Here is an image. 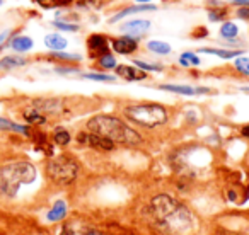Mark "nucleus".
I'll return each instance as SVG.
<instances>
[{"label":"nucleus","instance_id":"1a4fd4ad","mask_svg":"<svg viewBox=\"0 0 249 235\" xmlns=\"http://www.w3.org/2000/svg\"><path fill=\"white\" fill-rule=\"evenodd\" d=\"M87 46H89V51L92 56H104L109 53V43L104 38L103 34H92L89 36V41H87Z\"/></svg>","mask_w":249,"mask_h":235},{"label":"nucleus","instance_id":"f257e3e1","mask_svg":"<svg viewBox=\"0 0 249 235\" xmlns=\"http://www.w3.org/2000/svg\"><path fill=\"white\" fill-rule=\"evenodd\" d=\"M149 220L162 235H188L195 228V218L184 204L169 194H157L147 206Z\"/></svg>","mask_w":249,"mask_h":235},{"label":"nucleus","instance_id":"c85d7f7f","mask_svg":"<svg viewBox=\"0 0 249 235\" xmlns=\"http://www.w3.org/2000/svg\"><path fill=\"white\" fill-rule=\"evenodd\" d=\"M135 65H137V68H140V70H160V67L150 65V63L140 62V60H135Z\"/></svg>","mask_w":249,"mask_h":235},{"label":"nucleus","instance_id":"2eb2a0df","mask_svg":"<svg viewBox=\"0 0 249 235\" xmlns=\"http://www.w3.org/2000/svg\"><path fill=\"white\" fill-rule=\"evenodd\" d=\"M65 215H67V203L65 201H56L52 210L48 211V220L58 221V220H62Z\"/></svg>","mask_w":249,"mask_h":235},{"label":"nucleus","instance_id":"ddd939ff","mask_svg":"<svg viewBox=\"0 0 249 235\" xmlns=\"http://www.w3.org/2000/svg\"><path fill=\"white\" fill-rule=\"evenodd\" d=\"M45 45L53 51H62L63 48H67V39L63 36L56 34V33H52V34H46Z\"/></svg>","mask_w":249,"mask_h":235},{"label":"nucleus","instance_id":"a878e982","mask_svg":"<svg viewBox=\"0 0 249 235\" xmlns=\"http://www.w3.org/2000/svg\"><path fill=\"white\" fill-rule=\"evenodd\" d=\"M99 65L103 67V68H114V67H118L116 65V60H114V56L111 55V53H107V55H104V56H101L99 58Z\"/></svg>","mask_w":249,"mask_h":235},{"label":"nucleus","instance_id":"f704fd0d","mask_svg":"<svg viewBox=\"0 0 249 235\" xmlns=\"http://www.w3.org/2000/svg\"><path fill=\"white\" fill-rule=\"evenodd\" d=\"M234 4H241L244 7H249V0H234Z\"/></svg>","mask_w":249,"mask_h":235},{"label":"nucleus","instance_id":"20e7f679","mask_svg":"<svg viewBox=\"0 0 249 235\" xmlns=\"http://www.w3.org/2000/svg\"><path fill=\"white\" fill-rule=\"evenodd\" d=\"M124 116L145 126V128H156L167 121V111L160 104H135L126 106L123 109Z\"/></svg>","mask_w":249,"mask_h":235},{"label":"nucleus","instance_id":"423d86ee","mask_svg":"<svg viewBox=\"0 0 249 235\" xmlns=\"http://www.w3.org/2000/svg\"><path fill=\"white\" fill-rule=\"evenodd\" d=\"M60 235H103V234L94 225H90L89 221L80 220V218H73V220H69L63 225Z\"/></svg>","mask_w":249,"mask_h":235},{"label":"nucleus","instance_id":"b1692460","mask_svg":"<svg viewBox=\"0 0 249 235\" xmlns=\"http://www.w3.org/2000/svg\"><path fill=\"white\" fill-rule=\"evenodd\" d=\"M234 67L237 72L244 73V75H249V58L248 56H239V58H235Z\"/></svg>","mask_w":249,"mask_h":235},{"label":"nucleus","instance_id":"9d476101","mask_svg":"<svg viewBox=\"0 0 249 235\" xmlns=\"http://www.w3.org/2000/svg\"><path fill=\"white\" fill-rule=\"evenodd\" d=\"M111 46H113L114 51L120 53V55H130V53H133L139 48V43H137V39L132 38V36H123V38L113 39Z\"/></svg>","mask_w":249,"mask_h":235},{"label":"nucleus","instance_id":"7ed1b4c3","mask_svg":"<svg viewBox=\"0 0 249 235\" xmlns=\"http://www.w3.org/2000/svg\"><path fill=\"white\" fill-rule=\"evenodd\" d=\"M36 179V167L31 162H9L0 166V196L14 198L22 184Z\"/></svg>","mask_w":249,"mask_h":235},{"label":"nucleus","instance_id":"cd10ccee","mask_svg":"<svg viewBox=\"0 0 249 235\" xmlns=\"http://www.w3.org/2000/svg\"><path fill=\"white\" fill-rule=\"evenodd\" d=\"M55 26L58 29H63V31H77V29H79L77 24H67V22H62V21H55Z\"/></svg>","mask_w":249,"mask_h":235},{"label":"nucleus","instance_id":"a211bd4d","mask_svg":"<svg viewBox=\"0 0 249 235\" xmlns=\"http://www.w3.org/2000/svg\"><path fill=\"white\" fill-rule=\"evenodd\" d=\"M28 63V60L22 58V56H5V58L0 60V68L9 70V68H16V67H22Z\"/></svg>","mask_w":249,"mask_h":235},{"label":"nucleus","instance_id":"0eeeda50","mask_svg":"<svg viewBox=\"0 0 249 235\" xmlns=\"http://www.w3.org/2000/svg\"><path fill=\"white\" fill-rule=\"evenodd\" d=\"M77 140H79L80 143H86V145L92 147V149H99V150H113L114 149V143L111 142V140L96 135V133H79Z\"/></svg>","mask_w":249,"mask_h":235},{"label":"nucleus","instance_id":"412c9836","mask_svg":"<svg viewBox=\"0 0 249 235\" xmlns=\"http://www.w3.org/2000/svg\"><path fill=\"white\" fill-rule=\"evenodd\" d=\"M0 130H11V132H19V133H28V128L21 125H16V123L9 121L5 118H0Z\"/></svg>","mask_w":249,"mask_h":235},{"label":"nucleus","instance_id":"58836bf2","mask_svg":"<svg viewBox=\"0 0 249 235\" xmlns=\"http://www.w3.org/2000/svg\"><path fill=\"white\" fill-rule=\"evenodd\" d=\"M242 90H246V92H249V87H242Z\"/></svg>","mask_w":249,"mask_h":235},{"label":"nucleus","instance_id":"aec40b11","mask_svg":"<svg viewBox=\"0 0 249 235\" xmlns=\"http://www.w3.org/2000/svg\"><path fill=\"white\" fill-rule=\"evenodd\" d=\"M24 119L28 123H38V125H41V123H46V116H43L41 113H38L35 107H31V109L26 111V113H24Z\"/></svg>","mask_w":249,"mask_h":235},{"label":"nucleus","instance_id":"39448f33","mask_svg":"<svg viewBox=\"0 0 249 235\" xmlns=\"http://www.w3.org/2000/svg\"><path fill=\"white\" fill-rule=\"evenodd\" d=\"M79 164L69 155H58L52 159L46 166V174L56 184H70L77 177Z\"/></svg>","mask_w":249,"mask_h":235},{"label":"nucleus","instance_id":"bb28decb","mask_svg":"<svg viewBox=\"0 0 249 235\" xmlns=\"http://www.w3.org/2000/svg\"><path fill=\"white\" fill-rule=\"evenodd\" d=\"M84 79L99 80V82H114V77L104 75V73H84Z\"/></svg>","mask_w":249,"mask_h":235},{"label":"nucleus","instance_id":"9b49d317","mask_svg":"<svg viewBox=\"0 0 249 235\" xmlns=\"http://www.w3.org/2000/svg\"><path fill=\"white\" fill-rule=\"evenodd\" d=\"M116 73L120 77H123L124 80H143L145 79V72L140 68H135V67H130V65H118L116 67Z\"/></svg>","mask_w":249,"mask_h":235},{"label":"nucleus","instance_id":"6ab92c4d","mask_svg":"<svg viewBox=\"0 0 249 235\" xmlns=\"http://www.w3.org/2000/svg\"><path fill=\"white\" fill-rule=\"evenodd\" d=\"M147 48L152 53H157V55H167V53H171V46L164 41H157V39H152V41L147 43Z\"/></svg>","mask_w":249,"mask_h":235},{"label":"nucleus","instance_id":"dca6fc26","mask_svg":"<svg viewBox=\"0 0 249 235\" xmlns=\"http://www.w3.org/2000/svg\"><path fill=\"white\" fill-rule=\"evenodd\" d=\"M200 53H208V55H215V56H220V58H234V56H239L242 51L239 50H217V48H201Z\"/></svg>","mask_w":249,"mask_h":235},{"label":"nucleus","instance_id":"c756f323","mask_svg":"<svg viewBox=\"0 0 249 235\" xmlns=\"http://www.w3.org/2000/svg\"><path fill=\"white\" fill-rule=\"evenodd\" d=\"M225 16H227L225 9H222V11H212L210 12V19H212V21H220V19H224Z\"/></svg>","mask_w":249,"mask_h":235},{"label":"nucleus","instance_id":"4c0bfd02","mask_svg":"<svg viewBox=\"0 0 249 235\" xmlns=\"http://www.w3.org/2000/svg\"><path fill=\"white\" fill-rule=\"evenodd\" d=\"M139 2V5H147V2H150V0H137Z\"/></svg>","mask_w":249,"mask_h":235},{"label":"nucleus","instance_id":"2f4dec72","mask_svg":"<svg viewBox=\"0 0 249 235\" xmlns=\"http://www.w3.org/2000/svg\"><path fill=\"white\" fill-rule=\"evenodd\" d=\"M41 7H46V9H50V7H55L56 5V0H36Z\"/></svg>","mask_w":249,"mask_h":235},{"label":"nucleus","instance_id":"4be33fe9","mask_svg":"<svg viewBox=\"0 0 249 235\" xmlns=\"http://www.w3.org/2000/svg\"><path fill=\"white\" fill-rule=\"evenodd\" d=\"M237 33H239V29L234 22H224L220 28L222 38H234V36H237Z\"/></svg>","mask_w":249,"mask_h":235},{"label":"nucleus","instance_id":"f8f14e48","mask_svg":"<svg viewBox=\"0 0 249 235\" xmlns=\"http://www.w3.org/2000/svg\"><path fill=\"white\" fill-rule=\"evenodd\" d=\"M162 90H169V92H178V94H184V96H193V94H205L210 92V89H205V87H190V85H160Z\"/></svg>","mask_w":249,"mask_h":235},{"label":"nucleus","instance_id":"6e6552de","mask_svg":"<svg viewBox=\"0 0 249 235\" xmlns=\"http://www.w3.org/2000/svg\"><path fill=\"white\" fill-rule=\"evenodd\" d=\"M149 29H150V21H147V19H135V21H128L121 26V31L124 34L132 36V38L145 34Z\"/></svg>","mask_w":249,"mask_h":235},{"label":"nucleus","instance_id":"4468645a","mask_svg":"<svg viewBox=\"0 0 249 235\" xmlns=\"http://www.w3.org/2000/svg\"><path fill=\"white\" fill-rule=\"evenodd\" d=\"M156 5H133V7H128V9H123L121 12H118L116 16H113L111 17V22H118L120 19H123V17H126V16H130V14H135V12H140V11H156Z\"/></svg>","mask_w":249,"mask_h":235},{"label":"nucleus","instance_id":"ea45409f","mask_svg":"<svg viewBox=\"0 0 249 235\" xmlns=\"http://www.w3.org/2000/svg\"><path fill=\"white\" fill-rule=\"evenodd\" d=\"M2 2H4V0H0V5H2Z\"/></svg>","mask_w":249,"mask_h":235},{"label":"nucleus","instance_id":"f03ea898","mask_svg":"<svg viewBox=\"0 0 249 235\" xmlns=\"http://www.w3.org/2000/svg\"><path fill=\"white\" fill-rule=\"evenodd\" d=\"M87 128L90 133H96L99 136L111 140L113 143H123V145H139L142 142V136L130 128L128 125H124L120 118L114 116H94L87 121Z\"/></svg>","mask_w":249,"mask_h":235},{"label":"nucleus","instance_id":"c9c22d12","mask_svg":"<svg viewBox=\"0 0 249 235\" xmlns=\"http://www.w3.org/2000/svg\"><path fill=\"white\" fill-rule=\"evenodd\" d=\"M72 0H56V5H69Z\"/></svg>","mask_w":249,"mask_h":235},{"label":"nucleus","instance_id":"e433bc0d","mask_svg":"<svg viewBox=\"0 0 249 235\" xmlns=\"http://www.w3.org/2000/svg\"><path fill=\"white\" fill-rule=\"evenodd\" d=\"M5 38H7V33H4V34H0V46L4 45V41H5Z\"/></svg>","mask_w":249,"mask_h":235},{"label":"nucleus","instance_id":"473e14b6","mask_svg":"<svg viewBox=\"0 0 249 235\" xmlns=\"http://www.w3.org/2000/svg\"><path fill=\"white\" fill-rule=\"evenodd\" d=\"M237 16L241 19H249V7H242L237 11Z\"/></svg>","mask_w":249,"mask_h":235},{"label":"nucleus","instance_id":"393cba45","mask_svg":"<svg viewBox=\"0 0 249 235\" xmlns=\"http://www.w3.org/2000/svg\"><path fill=\"white\" fill-rule=\"evenodd\" d=\"M55 142L58 143V145H67V143H70V133L67 132V130L58 128L55 132Z\"/></svg>","mask_w":249,"mask_h":235},{"label":"nucleus","instance_id":"72a5a7b5","mask_svg":"<svg viewBox=\"0 0 249 235\" xmlns=\"http://www.w3.org/2000/svg\"><path fill=\"white\" fill-rule=\"evenodd\" d=\"M241 133H242V136H246V138H249V125H246L244 128L241 130Z\"/></svg>","mask_w":249,"mask_h":235},{"label":"nucleus","instance_id":"5701e85b","mask_svg":"<svg viewBox=\"0 0 249 235\" xmlns=\"http://www.w3.org/2000/svg\"><path fill=\"white\" fill-rule=\"evenodd\" d=\"M179 63L183 67H190V65H200V58H198L195 53H183V55L179 56Z\"/></svg>","mask_w":249,"mask_h":235},{"label":"nucleus","instance_id":"f3484780","mask_svg":"<svg viewBox=\"0 0 249 235\" xmlns=\"http://www.w3.org/2000/svg\"><path fill=\"white\" fill-rule=\"evenodd\" d=\"M12 48L16 50V51L19 53H24L28 51V50L33 48V39L29 38V36H18V38L12 39Z\"/></svg>","mask_w":249,"mask_h":235},{"label":"nucleus","instance_id":"7c9ffc66","mask_svg":"<svg viewBox=\"0 0 249 235\" xmlns=\"http://www.w3.org/2000/svg\"><path fill=\"white\" fill-rule=\"evenodd\" d=\"M53 56H56V58H62V60H80L79 55H69V53H60V51H55V53H53Z\"/></svg>","mask_w":249,"mask_h":235}]
</instances>
